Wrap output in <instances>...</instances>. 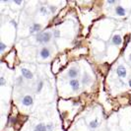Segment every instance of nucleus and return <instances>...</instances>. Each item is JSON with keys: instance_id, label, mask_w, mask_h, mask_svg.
<instances>
[{"instance_id": "f257e3e1", "label": "nucleus", "mask_w": 131, "mask_h": 131, "mask_svg": "<svg viewBox=\"0 0 131 131\" xmlns=\"http://www.w3.org/2000/svg\"><path fill=\"white\" fill-rule=\"evenodd\" d=\"M53 34L49 31H46V32H41V33H38V35L36 36V40L39 42V43H48L50 40H51V38H52Z\"/></svg>"}, {"instance_id": "f03ea898", "label": "nucleus", "mask_w": 131, "mask_h": 131, "mask_svg": "<svg viewBox=\"0 0 131 131\" xmlns=\"http://www.w3.org/2000/svg\"><path fill=\"white\" fill-rule=\"evenodd\" d=\"M39 55L42 59H47L50 55H51V50L49 47L47 46H43L41 47V49L39 50Z\"/></svg>"}, {"instance_id": "7ed1b4c3", "label": "nucleus", "mask_w": 131, "mask_h": 131, "mask_svg": "<svg viewBox=\"0 0 131 131\" xmlns=\"http://www.w3.org/2000/svg\"><path fill=\"white\" fill-rule=\"evenodd\" d=\"M79 73L80 72H79L78 68H76V67H71V68L67 71V76L71 79V80H73V79H76L78 77Z\"/></svg>"}, {"instance_id": "20e7f679", "label": "nucleus", "mask_w": 131, "mask_h": 131, "mask_svg": "<svg viewBox=\"0 0 131 131\" xmlns=\"http://www.w3.org/2000/svg\"><path fill=\"white\" fill-rule=\"evenodd\" d=\"M21 74H22V77L27 79V80H31V79H33V77H34L33 72H32L31 70L27 69V68H22V69H21Z\"/></svg>"}, {"instance_id": "39448f33", "label": "nucleus", "mask_w": 131, "mask_h": 131, "mask_svg": "<svg viewBox=\"0 0 131 131\" xmlns=\"http://www.w3.org/2000/svg\"><path fill=\"white\" fill-rule=\"evenodd\" d=\"M116 74L120 78H125L127 75V70L123 65H118L116 68Z\"/></svg>"}, {"instance_id": "423d86ee", "label": "nucleus", "mask_w": 131, "mask_h": 131, "mask_svg": "<svg viewBox=\"0 0 131 131\" xmlns=\"http://www.w3.org/2000/svg\"><path fill=\"white\" fill-rule=\"evenodd\" d=\"M111 43H112V46H121V43H122V38H121V36L120 35H114L112 37V40H111Z\"/></svg>"}, {"instance_id": "0eeeda50", "label": "nucleus", "mask_w": 131, "mask_h": 131, "mask_svg": "<svg viewBox=\"0 0 131 131\" xmlns=\"http://www.w3.org/2000/svg\"><path fill=\"white\" fill-rule=\"evenodd\" d=\"M69 85L71 86L73 92H77L80 90V82H79L78 79H73V80H70L69 81Z\"/></svg>"}, {"instance_id": "6e6552de", "label": "nucleus", "mask_w": 131, "mask_h": 131, "mask_svg": "<svg viewBox=\"0 0 131 131\" xmlns=\"http://www.w3.org/2000/svg\"><path fill=\"white\" fill-rule=\"evenodd\" d=\"M33 103L34 100L32 98V96H30V95H27L22 99V104L25 106H31V105H33Z\"/></svg>"}, {"instance_id": "1a4fd4ad", "label": "nucleus", "mask_w": 131, "mask_h": 131, "mask_svg": "<svg viewBox=\"0 0 131 131\" xmlns=\"http://www.w3.org/2000/svg\"><path fill=\"white\" fill-rule=\"evenodd\" d=\"M115 14L117 15V16H120V17H123L126 15V10H125L124 8L122 6H120V5H117V6L115 7Z\"/></svg>"}, {"instance_id": "9d476101", "label": "nucleus", "mask_w": 131, "mask_h": 131, "mask_svg": "<svg viewBox=\"0 0 131 131\" xmlns=\"http://www.w3.org/2000/svg\"><path fill=\"white\" fill-rule=\"evenodd\" d=\"M91 82H92V78H91V76L89 75V74H87L85 73L84 74V76H83V78H82V84L83 85H90L91 84Z\"/></svg>"}, {"instance_id": "9b49d317", "label": "nucleus", "mask_w": 131, "mask_h": 131, "mask_svg": "<svg viewBox=\"0 0 131 131\" xmlns=\"http://www.w3.org/2000/svg\"><path fill=\"white\" fill-rule=\"evenodd\" d=\"M41 30V25L40 24H38V23H35L33 24V26L30 28V33L33 34V33H36V32H39Z\"/></svg>"}, {"instance_id": "f8f14e48", "label": "nucleus", "mask_w": 131, "mask_h": 131, "mask_svg": "<svg viewBox=\"0 0 131 131\" xmlns=\"http://www.w3.org/2000/svg\"><path fill=\"white\" fill-rule=\"evenodd\" d=\"M35 131H47L46 124H45V123H39L38 125H36Z\"/></svg>"}, {"instance_id": "ddd939ff", "label": "nucleus", "mask_w": 131, "mask_h": 131, "mask_svg": "<svg viewBox=\"0 0 131 131\" xmlns=\"http://www.w3.org/2000/svg\"><path fill=\"white\" fill-rule=\"evenodd\" d=\"M98 126H99L98 119H94V120H92V121L89 123V127H90L91 129H96Z\"/></svg>"}, {"instance_id": "4468645a", "label": "nucleus", "mask_w": 131, "mask_h": 131, "mask_svg": "<svg viewBox=\"0 0 131 131\" xmlns=\"http://www.w3.org/2000/svg\"><path fill=\"white\" fill-rule=\"evenodd\" d=\"M42 87H43V82L42 81H39V84H38V87H37V93L40 92L41 89H42Z\"/></svg>"}, {"instance_id": "2eb2a0df", "label": "nucleus", "mask_w": 131, "mask_h": 131, "mask_svg": "<svg viewBox=\"0 0 131 131\" xmlns=\"http://www.w3.org/2000/svg\"><path fill=\"white\" fill-rule=\"evenodd\" d=\"M6 47H7V46L3 42V41H1L0 42V52L2 53V52H4V50L6 49Z\"/></svg>"}, {"instance_id": "dca6fc26", "label": "nucleus", "mask_w": 131, "mask_h": 131, "mask_svg": "<svg viewBox=\"0 0 131 131\" xmlns=\"http://www.w3.org/2000/svg\"><path fill=\"white\" fill-rule=\"evenodd\" d=\"M39 12L41 14H43V15H47V8L46 7H40Z\"/></svg>"}, {"instance_id": "f3484780", "label": "nucleus", "mask_w": 131, "mask_h": 131, "mask_svg": "<svg viewBox=\"0 0 131 131\" xmlns=\"http://www.w3.org/2000/svg\"><path fill=\"white\" fill-rule=\"evenodd\" d=\"M46 129H47V131H53V123H47Z\"/></svg>"}, {"instance_id": "a211bd4d", "label": "nucleus", "mask_w": 131, "mask_h": 131, "mask_svg": "<svg viewBox=\"0 0 131 131\" xmlns=\"http://www.w3.org/2000/svg\"><path fill=\"white\" fill-rule=\"evenodd\" d=\"M5 84H6L5 78H4V77H1V78H0V86L3 87V86H5Z\"/></svg>"}, {"instance_id": "6ab92c4d", "label": "nucleus", "mask_w": 131, "mask_h": 131, "mask_svg": "<svg viewBox=\"0 0 131 131\" xmlns=\"http://www.w3.org/2000/svg\"><path fill=\"white\" fill-rule=\"evenodd\" d=\"M53 36H54V38H59L60 37V32H59L58 30L53 31Z\"/></svg>"}, {"instance_id": "aec40b11", "label": "nucleus", "mask_w": 131, "mask_h": 131, "mask_svg": "<svg viewBox=\"0 0 131 131\" xmlns=\"http://www.w3.org/2000/svg\"><path fill=\"white\" fill-rule=\"evenodd\" d=\"M48 9H49V10H50V12H51V13H55V11H56V7L55 6H53V5H50V6H49V8H48Z\"/></svg>"}, {"instance_id": "412c9836", "label": "nucleus", "mask_w": 131, "mask_h": 131, "mask_svg": "<svg viewBox=\"0 0 131 131\" xmlns=\"http://www.w3.org/2000/svg\"><path fill=\"white\" fill-rule=\"evenodd\" d=\"M10 23H11V24L13 25L14 28H16V29H17V27H18V25H17V22H16L15 20H11V21H10Z\"/></svg>"}, {"instance_id": "4be33fe9", "label": "nucleus", "mask_w": 131, "mask_h": 131, "mask_svg": "<svg viewBox=\"0 0 131 131\" xmlns=\"http://www.w3.org/2000/svg\"><path fill=\"white\" fill-rule=\"evenodd\" d=\"M106 3L112 5V4H116V1H114V0H107V2H106Z\"/></svg>"}, {"instance_id": "5701e85b", "label": "nucleus", "mask_w": 131, "mask_h": 131, "mask_svg": "<svg viewBox=\"0 0 131 131\" xmlns=\"http://www.w3.org/2000/svg\"><path fill=\"white\" fill-rule=\"evenodd\" d=\"M15 4H18V5H21L22 4V1H14Z\"/></svg>"}, {"instance_id": "b1692460", "label": "nucleus", "mask_w": 131, "mask_h": 131, "mask_svg": "<svg viewBox=\"0 0 131 131\" xmlns=\"http://www.w3.org/2000/svg\"><path fill=\"white\" fill-rule=\"evenodd\" d=\"M128 85H129V87L131 88V79H129V81H128Z\"/></svg>"}, {"instance_id": "393cba45", "label": "nucleus", "mask_w": 131, "mask_h": 131, "mask_svg": "<svg viewBox=\"0 0 131 131\" xmlns=\"http://www.w3.org/2000/svg\"><path fill=\"white\" fill-rule=\"evenodd\" d=\"M129 60H130V61H131V53H130V54H129Z\"/></svg>"}]
</instances>
